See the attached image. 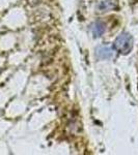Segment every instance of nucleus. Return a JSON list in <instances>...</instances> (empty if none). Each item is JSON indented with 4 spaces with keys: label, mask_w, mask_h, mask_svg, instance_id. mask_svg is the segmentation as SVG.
<instances>
[{
    "label": "nucleus",
    "mask_w": 138,
    "mask_h": 155,
    "mask_svg": "<svg viewBox=\"0 0 138 155\" xmlns=\"http://www.w3.org/2000/svg\"><path fill=\"white\" fill-rule=\"evenodd\" d=\"M98 7H99V9L102 12H108V11H111V9L115 8V7H117V5L115 4V2L107 0V1H102L101 3L98 5Z\"/></svg>",
    "instance_id": "20e7f679"
},
{
    "label": "nucleus",
    "mask_w": 138,
    "mask_h": 155,
    "mask_svg": "<svg viewBox=\"0 0 138 155\" xmlns=\"http://www.w3.org/2000/svg\"><path fill=\"white\" fill-rule=\"evenodd\" d=\"M114 49L119 52V54L127 55L132 51L133 49V37L130 33L122 32L116 37L114 44Z\"/></svg>",
    "instance_id": "f257e3e1"
},
{
    "label": "nucleus",
    "mask_w": 138,
    "mask_h": 155,
    "mask_svg": "<svg viewBox=\"0 0 138 155\" xmlns=\"http://www.w3.org/2000/svg\"><path fill=\"white\" fill-rule=\"evenodd\" d=\"M96 56L99 59H111L114 57V50L107 45L100 46L96 50Z\"/></svg>",
    "instance_id": "f03ea898"
},
{
    "label": "nucleus",
    "mask_w": 138,
    "mask_h": 155,
    "mask_svg": "<svg viewBox=\"0 0 138 155\" xmlns=\"http://www.w3.org/2000/svg\"><path fill=\"white\" fill-rule=\"evenodd\" d=\"M91 32L94 37H100L105 32V24L101 21H97L91 25Z\"/></svg>",
    "instance_id": "7ed1b4c3"
}]
</instances>
